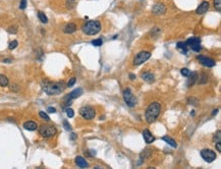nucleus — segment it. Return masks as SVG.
<instances>
[{
  "label": "nucleus",
  "mask_w": 221,
  "mask_h": 169,
  "mask_svg": "<svg viewBox=\"0 0 221 169\" xmlns=\"http://www.w3.org/2000/svg\"><path fill=\"white\" fill-rule=\"evenodd\" d=\"M201 78H203V80L200 81V84H205V83L208 82V76H207L205 73H203L202 76H201Z\"/></svg>",
  "instance_id": "31"
},
{
  "label": "nucleus",
  "mask_w": 221,
  "mask_h": 169,
  "mask_svg": "<svg viewBox=\"0 0 221 169\" xmlns=\"http://www.w3.org/2000/svg\"><path fill=\"white\" fill-rule=\"evenodd\" d=\"M27 7V0H21V4H19V8L24 9Z\"/></svg>",
  "instance_id": "36"
},
{
  "label": "nucleus",
  "mask_w": 221,
  "mask_h": 169,
  "mask_svg": "<svg viewBox=\"0 0 221 169\" xmlns=\"http://www.w3.org/2000/svg\"><path fill=\"white\" fill-rule=\"evenodd\" d=\"M152 11H153V13L156 15L163 14V13H165V11H166V7L163 3H157L153 6Z\"/></svg>",
  "instance_id": "13"
},
{
  "label": "nucleus",
  "mask_w": 221,
  "mask_h": 169,
  "mask_svg": "<svg viewBox=\"0 0 221 169\" xmlns=\"http://www.w3.org/2000/svg\"><path fill=\"white\" fill-rule=\"evenodd\" d=\"M39 132L42 137H51L56 134V128L51 125H41L39 128Z\"/></svg>",
  "instance_id": "7"
},
{
  "label": "nucleus",
  "mask_w": 221,
  "mask_h": 169,
  "mask_svg": "<svg viewBox=\"0 0 221 169\" xmlns=\"http://www.w3.org/2000/svg\"><path fill=\"white\" fill-rule=\"evenodd\" d=\"M87 154H88V156L93 157V156H95V155H96V151H94V150H89V151L87 152Z\"/></svg>",
  "instance_id": "37"
},
{
  "label": "nucleus",
  "mask_w": 221,
  "mask_h": 169,
  "mask_svg": "<svg viewBox=\"0 0 221 169\" xmlns=\"http://www.w3.org/2000/svg\"><path fill=\"white\" fill-rule=\"evenodd\" d=\"M4 62H6V63H8V62H10V59H4Z\"/></svg>",
  "instance_id": "43"
},
{
  "label": "nucleus",
  "mask_w": 221,
  "mask_h": 169,
  "mask_svg": "<svg viewBox=\"0 0 221 169\" xmlns=\"http://www.w3.org/2000/svg\"><path fill=\"white\" fill-rule=\"evenodd\" d=\"M197 80H198V73H191L189 76V80H188V83H186V86H188V87H191V86L195 84V82Z\"/></svg>",
  "instance_id": "17"
},
{
  "label": "nucleus",
  "mask_w": 221,
  "mask_h": 169,
  "mask_svg": "<svg viewBox=\"0 0 221 169\" xmlns=\"http://www.w3.org/2000/svg\"><path fill=\"white\" fill-rule=\"evenodd\" d=\"M180 73H181V74L184 76H189V73H191V70L188 69V68H182L181 70H180Z\"/></svg>",
  "instance_id": "30"
},
{
  "label": "nucleus",
  "mask_w": 221,
  "mask_h": 169,
  "mask_svg": "<svg viewBox=\"0 0 221 169\" xmlns=\"http://www.w3.org/2000/svg\"><path fill=\"white\" fill-rule=\"evenodd\" d=\"M76 164L80 168H87L88 166H89V164H88V162L86 161V159L83 158V157H81V156H78L76 158Z\"/></svg>",
  "instance_id": "15"
},
{
  "label": "nucleus",
  "mask_w": 221,
  "mask_h": 169,
  "mask_svg": "<svg viewBox=\"0 0 221 169\" xmlns=\"http://www.w3.org/2000/svg\"><path fill=\"white\" fill-rule=\"evenodd\" d=\"M177 48H179V50H181V52H184V54L188 53L189 46L186 45V42H179L177 43Z\"/></svg>",
  "instance_id": "20"
},
{
  "label": "nucleus",
  "mask_w": 221,
  "mask_h": 169,
  "mask_svg": "<svg viewBox=\"0 0 221 169\" xmlns=\"http://www.w3.org/2000/svg\"><path fill=\"white\" fill-rule=\"evenodd\" d=\"M76 4V0H66V6L68 8H73Z\"/></svg>",
  "instance_id": "29"
},
{
  "label": "nucleus",
  "mask_w": 221,
  "mask_h": 169,
  "mask_svg": "<svg viewBox=\"0 0 221 169\" xmlns=\"http://www.w3.org/2000/svg\"><path fill=\"white\" fill-rule=\"evenodd\" d=\"M151 57V53L148 51H142V52L137 53L134 59V64L135 65H140L144 63L145 61H147L149 58Z\"/></svg>",
  "instance_id": "8"
},
{
  "label": "nucleus",
  "mask_w": 221,
  "mask_h": 169,
  "mask_svg": "<svg viewBox=\"0 0 221 169\" xmlns=\"http://www.w3.org/2000/svg\"><path fill=\"white\" fill-rule=\"evenodd\" d=\"M186 45L189 46V49H191L195 52H200L202 50V47H201V39L198 37H193L189 38L188 41H186Z\"/></svg>",
  "instance_id": "6"
},
{
  "label": "nucleus",
  "mask_w": 221,
  "mask_h": 169,
  "mask_svg": "<svg viewBox=\"0 0 221 169\" xmlns=\"http://www.w3.org/2000/svg\"><path fill=\"white\" fill-rule=\"evenodd\" d=\"M39 115H40V117H42V118L44 119V120H46V121H49V120H50V118H49V116L47 115V114L45 113V112L40 111V112H39Z\"/></svg>",
  "instance_id": "28"
},
{
  "label": "nucleus",
  "mask_w": 221,
  "mask_h": 169,
  "mask_svg": "<svg viewBox=\"0 0 221 169\" xmlns=\"http://www.w3.org/2000/svg\"><path fill=\"white\" fill-rule=\"evenodd\" d=\"M76 78H71V80L68 81V83H67V87H73V86L76 84Z\"/></svg>",
  "instance_id": "34"
},
{
  "label": "nucleus",
  "mask_w": 221,
  "mask_h": 169,
  "mask_svg": "<svg viewBox=\"0 0 221 169\" xmlns=\"http://www.w3.org/2000/svg\"><path fill=\"white\" fill-rule=\"evenodd\" d=\"M63 127H64V128L66 130H71V124H69L68 122H67L66 120H64L63 121Z\"/></svg>",
  "instance_id": "35"
},
{
  "label": "nucleus",
  "mask_w": 221,
  "mask_h": 169,
  "mask_svg": "<svg viewBox=\"0 0 221 169\" xmlns=\"http://www.w3.org/2000/svg\"><path fill=\"white\" fill-rule=\"evenodd\" d=\"M143 137H144V140H145L146 144H151L155 141L154 136H153V134H151L150 130H148V129L143 130Z\"/></svg>",
  "instance_id": "14"
},
{
  "label": "nucleus",
  "mask_w": 221,
  "mask_h": 169,
  "mask_svg": "<svg viewBox=\"0 0 221 169\" xmlns=\"http://www.w3.org/2000/svg\"><path fill=\"white\" fill-rule=\"evenodd\" d=\"M214 7L217 11H221V0H214Z\"/></svg>",
  "instance_id": "25"
},
{
  "label": "nucleus",
  "mask_w": 221,
  "mask_h": 169,
  "mask_svg": "<svg viewBox=\"0 0 221 169\" xmlns=\"http://www.w3.org/2000/svg\"><path fill=\"white\" fill-rule=\"evenodd\" d=\"M8 85V78L3 74H0V86L1 87H6Z\"/></svg>",
  "instance_id": "23"
},
{
  "label": "nucleus",
  "mask_w": 221,
  "mask_h": 169,
  "mask_svg": "<svg viewBox=\"0 0 221 169\" xmlns=\"http://www.w3.org/2000/svg\"><path fill=\"white\" fill-rule=\"evenodd\" d=\"M47 111H48L49 113H55V112H56V109H55V108H53V107H48Z\"/></svg>",
  "instance_id": "38"
},
{
  "label": "nucleus",
  "mask_w": 221,
  "mask_h": 169,
  "mask_svg": "<svg viewBox=\"0 0 221 169\" xmlns=\"http://www.w3.org/2000/svg\"><path fill=\"white\" fill-rule=\"evenodd\" d=\"M160 111H161V105H160L159 102L151 103V104L148 106V108L146 109V112H145V117H146L147 122L149 123L154 122L158 118V116H159Z\"/></svg>",
  "instance_id": "2"
},
{
  "label": "nucleus",
  "mask_w": 221,
  "mask_h": 169,
  "mask_svg": "<svg viewBox=\"0 0 221 169\" xmlns=\"http://www.w3.org/2000/svg\"><path fill=\"white\" fill-rule=\"evenodd\" d=\"M201 156L206 162L211 163L216 159V153L213 152L212 150H209V149H204V150L201 151Z\"/></svg>",
  "instance_id": "9"
},
{
  "label": "nucleus",
  "mask_w": 221,
  "mask_h": 169,
  "mask_svg": "<svg viewBox=\"0 0 221 169\" xmlns=\"http://www.w3.org/2000/svg\"><path fill=\"white\" fill-rule=\"evenodd\" d=\"M42 89L47 95L54 96L62 93L65 89V85L63 82H48V81H44L42 83Z\"/></svg>",
  "instance_id": "1"
},
{
  "label": "nucleus",
  "mask_w": 221,
  "mask_h": 169,
  "mask_svg": "<svg viewBox=\"0 0 221 169\" xmlns=\"http://www.w3.org/2000/svg\"><path fill=\"white\" fill-rule=\"evenodd\" d=\"M198 59H199V61L201 63L207 67H213V66H215V64H216L215 60L212 59V58L206 57V56H198Z\"/></svg>",
  "instance_id": "11"
},
{
  "label": "nucleus",
  "mask_w": 221,
  "mask_h": 169,
  "mask_svg": "<svg viewBox=\"0 0 221 169\" xmlns=\"http://www.w3.org/2000/svg\"><path fill=\"white\" fill-rule=\"evenodd\" d=\"M17 45H19V43H17V41H12V42H10V44H9V46H8V48L10 49V50H13V49H15L17 47Z\"/></svg>",
  "instance_id": "27"
},
{
  "label": "nucleus",
  "mask_w": 221,
  "mask_h": 169,
  "mask_svg": "<svg viewBox=\"0 0 221 169\" xmlns=\"http://www.w3.org/2000/svg\"><path fill=\"white\" fill-rule=\"evenodd\" d=\"M142 78H143L145 82L149 83V84H151V83H153L155 81V76L154 74H153L152 73H144L143 74H142Z\"/></svg>",
  "instance_id": "16"
},
{
  "label": "nucleus",
  "mask_w": 221,
  "mask_h": 169,
  "mask_svg": "<svg viewBox=\"0 0 221 169\" xmlns=\"http://www.w3.org/2000/svg\"><path fill=\"white\" fill-rule=\"evenodd\" d=\"M209 8H210V4H209V2L203 1L202 3L198 6L197 9H196V13H197V14H204V13H206L207 11L209 10Z\"/></svg>",
  "instance_id": "12"
},
{
  "label": "nucleus",
  "mask_w": 221,
  "mask_h": 169,
  "mask_svg": "<svg viewBox=\"0 0 221 169\" xmlns=\"http://www.w3.org/2000/svg\"><path fill=\"white\" fill-rule=\"evenodd\" d=\"M83 93H84V91H83V89H81V88H78V89L73 90V91L71 92L68 95H66V96L64 97L65 102H67V101H71L73 99L78 98L80 96L83 95Z\"/></svg>",
  "instance_id": "10"
},
{
  "label": "nucleus",
  "mask_w": 221,
  "mask_h": 169,
  "mask_svg": "<svg viewBox=\"0 0 221 169\" xmlns=\"http://www.w3.org/2000/svg\"><path fill=\"white\" fill-rule=\"evenodd\" d=\"M82 30L86 35L93 36L100 32L101 24L98 21H89L82 27Z\"/></svg>",
  "instance_id": "3"
},
{
  "label": "nucleus",
  "mask_w": 221,
  "mask_h": 169,
  "mask_svg": "<svg viewBox=\"0 0 221 169\" xmlns=\"http://www.w3.org/2000/svg\"><path fill=\"white\" fill-rule=\"evenodd\" d=\"M80 114L83 118L87 119V120H91L96 115V111L91 106H84L80 109Z\"/></svg>",
  "instance_id": "5"
},
{
  "label": "nucleus",
  "mask_w": 221,
  "mask_h": 169,
  "mask_svg": "<svg viewBox=\"0 0 221 169\" xmlns=\"http://www.w3.org/2000/svg\"><path fill=\"white\" fill-rule=\"evenodd\" d=\"M216 149H217L218 152H221V143H216Z\"/></svg>",
  "instance_id": "39"
},
{
  "label": "nucleus",
  "mask_w": 221,
  "mask_h": 169,
  "mask_svg": "<svg viewBox=\"0 0 221 169\" xmlns=\"http://www.w3.org/2000/svg\"><path fill=\"white\" fill-rule=\"evenodd\" d=\"M123 100H125V102L126 103V105L128 106V107H135L137 104V98L135 97L134 94L132 93V91H130V89H125V91H123Z\"/></svg>",
  "instance_id": "4"
},
{
  "label": "nucleus",
  "mask_w": 221,
  "mask_h": 169,
  "mask_svg": "<svg viewBox=\"0 0 221 169\" xmlns=\"http://www.w3.org/2000/svg\"><path fill=\"white\" fill-rule=\"evenodd\" d=\"M38 17H39L40 22H42L43 24H47V22H48V19H47V17L45 15V13L42 12V11H39V12H38Z\"/></svg>",
  "instance_id": "22"
},
{
  "label": "nucleus",
  "mask_w": 221,
  "mask_h": 169,
  "mask_svg": "<svg viewBox=\"0 0 221 169\" xmlns=\"http://www.w3.org/2000/svg\"><path fill=\"white\" fill-rule=\"evenodd\" d=\"M130 80H135V78H136V76H135V74H132V73H130Z\"/></svg>",
  "instance_id": "40"
},
{
  "label": "nucleus",
  "mask_w": 221,
  "mask_h": 169,
  "mask_svg": "<svg viewBox=\"0 0 221 169\" xmlns=\"http://www.w3.org/2000/svg\"><path fill=\"white\" fill-rule=\"evenodd\" d=\"M8 32H9L10 34H17V28L15 26L9 27V28H8Z\"/></svg>",
  "instance_id": "33"
},
{
  "label": "nucleus",
  "mask_w": 221,
  "mask_h": 169,
  "mask_svg": "<svg viewBox=\"0 0 221 169\" xmlns=\"http://www.w3.org/2000/svg\"><path fill=\"white\" fill-rule=\"evenodd\" d=\"M24 128L27 130H36L37 129V123L34 122V121H27V122L24 123Z\"/></svg>",
  "instance_id": "18"
},
{
  "label": "nucleus",
  "mask_w": 221,
  "mask_h": 169,
  "mask_svg": "<svg viewBox=\"0 0 221 169\" xmlns=\"http://www.w3.org/2000/svg\"><path fill=\"white\" fill-rule=\"evenodd\" d=\"M76 134H71V140H76Z\"/></svg>",
  "instance_id": "41"
},
{
  "label": "nucleus",
  "mask_w": 221,
  "mask_h": 169,
  "mask_svg": "<svg viewBox=\"0 0 221 169\" xmlns=\"http://www.w3.org/2000/svg\"><path fill=\"white\" fill-rule=\"evenodd\" d=\"M162 140H163L164 142H166V143H167L169 146H171L172 148H176L177 147L176 142H175L173 139H171V137H162Z\"/></svg>",
  "instance_id": "21"
},
{
  "label": "nucleus",
  "mask_w": 221,
  "mask_h": 169,
  "mask_svg": "<svg viewBox=\"0 0 221 169\" xmlns=\"http://www.w3.org/2000/svg\"><path fill=\"white\" fill-rule=\"evenodd\" d=\"M66 114H67V116H68L69 118H71V117L74 116V112H73V110L71 109V108H68V109H66Z\"/></svg>",
  "instance_id": "32"
},
{
  "label": "nucleus",
  "mask_w": 221,
  "mask_h": 169,
  "mask_svg": "<svg viewBox=\"0 0 221 169\" xmlns=\"http://www.w3.org/2000/svg\"><path fill=\"white\" fill-rule=\"evenodd\" d=\"M92 44L96 47H99V46H102L103 41H102V39H96V40H93V41H92Z\"/></svg>",
  "instance_id": "26"
},
{
  "label": "nucleus",
  "mask_w": 221,
  "mask_h": 169,
  "mask_svg": "<svg viewBox=\"0 0 221 169\" xmlns=\"http://www.w3.org/2000/svg\"><path fill=\"white\" fill-rule=\"evenodd\" d=\"M217 112H218V109H215V110H213V113H212V115H215V114H217Z\"/></svg>",
  "instance_id": "42"
},
{
  "label": "nucleus",
  "mask_w": 221,
  "mask_h": 169,
  "mask_svg": "<svg viewBox=\"0 0 221 169\" xmlns=\"http://www.w3.org/2000/svg\"><path fill=\"white\" fill-rule=\"evenodd\" d=\"M76 31V26L73 22H69L64 27V33L66 34H73Z\"/></svg>",
  "instance_id": "19"
},
{
  "label": "nucleus",
  "mask_w": 221,
  "mask_h": 169,
  "mask_svg": "<svg viewBox=\"0 0 221 169\" xmlns=\"http://www.w3.org/2000/svg\"><path fill=\"white\" fill-rule=\"evenodd\" d=\"M213 141L215 142V143H219V142H221V132H220V130H217V132H216V134H214Z\"/></svg>",
  "instance_id": "24"
}]
</instances>
